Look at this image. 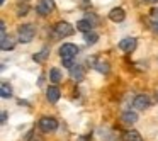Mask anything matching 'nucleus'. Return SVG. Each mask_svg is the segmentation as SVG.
<instances>
[{
  "mask_svg": "<svg viewBox=\"0 0 158 141\" xmlns=\"http://www.w3.org/2000/svg\"><path fill=\"white\" fill-rule=\"evenodd\" d=\"M4 2H5V0H0V4H4Z\"/></svg>",
  "mask_w": 158,
  "mask_h": 141,
  "instance_id": "obj_26",
  "label": "nucleus"
},
{
  "mask_svg": "<svg viewBox=\"0 0 158 141\" xmlns=\"http://www.w3.org/2000/svg\"><path fill=\"white\" fill-rule=\"evenodd\" d=\"M94 68H95L97 72H100V73H109L110 66H109V63H107V61H95Z\"/></svg>",
  "mask_w": 158,
  "mask_h": 141,
  "instance_id": "obj_17",
  "label": "nucleus"
},
{
  "mask_svg": "<svg viewBox=\"0 0 158 141\" xmlns=\"http://www.w3.org/2000/svg\"><path fill=\"white\" fill-rule=\"evenodd\" d=\"M26 2H27V0H26Z\"/></svg>",
  "mask_w": 158,
  "mask_h": 141,
  "instance_id": "obj_28",
  "label": "nucleus"
},
{
  "mask_svg": "<svg viewBox=\"0 0 158 141\" xmlns=\"http://www.w3.org/2000/svg\"><path fill=\"white\" fill-rule=\"evenodd\" d=\"M123 122L124 124H127V126H133V124H136L138 122V114L134 112V110H127V112H124L123 114Z\"/></svg>",
  "mask_w": 158,
  "mask_h": 141,
  "instance_id": "obj_11",
  "label": "nucleus"
},
{
  "mask_svg": "<svg viewBox=\"0 0 158 141\" xmlns=\"http://www.w3.org/2000/svg\"><path fill=\"white\" fill-rule=\"evenodd\" d=\"M138 46V41L136 38H124L119 41V49L121 51H124L126 55H129V53H133L134 49H136Z\"/></svg>",
  "mask_w": 158,
  "mask_h": 141,
  "instance_id": "obj_6",
  "label": "nucleus"
},
{
  "mask_svg": "<svg viewBox=\"0 0 158 141\" xmlns=\"http://www.w3.org/2000/svg\"><path fill=\"white\" fill-rule=\"evenodd\" d=\"M151 17L155 19V21H156L158 19V7H155V9H151Z\"/></svg>",
  "mask_w": 158,
  "mask_h": 141,
  "instance_id": "obj_22",
  "label": "nucleus"
},
{
  "mask_svg": "<svg viewBox=\"0 0 158 141\" xmlns=\"http://www.w3.org/2000/svg\"><path fill=\"white\" fill-rule=\"evenodd\" d=\"M73 32H75V29H73V26L70 24V22L66 21H60L55 24V34L60 36V38H66V36H72Z\"/></svg>",
  "mask_w": 158,
  "mask_h": 141,
  "instance_id": "obj_3",
  "label": "nucleus"
},
{
  "mask_svg": "<svg viewBox=\"0 0 158 141\" xmlns=\"http://www.w3.org/2000/svg\"><path fill=\"white\" fill-rule=\"evenodd\" d=\"M83 39H85L87 44H95V43L99 41V34H95V32H85Z\"/></svg>",
  "mask_w": 158,
  "mask_h": 141,
  "instance_id": "obj_19",
  "label": "nucleus"
},
{
  "mask_svg": "<svg viewBox=\"0 0 158 141\" xmlns=\"http://www.w3.org/2000/svg\"><path fill=\"white\" fill-rule=\"evenodd\" d=\"M144 2H150V4H158V0H144Z\"/></svg>",
  "mask_w": 158,
  "mask_h": 141,
  "instance_id": "obj_25",
  "label": "nucleus"
},
{
  "mask_svg": "<svg viewBox=\"0 0 158 141\" xmlns=\"http://www.w3.org/2000/svg\"><path fill=\"white\" fill-rule=\"evenodd\" d=\"M55 9H56L55 0H39V4L36 5V12H38L39 15H43V17L49 15Z\"/></svg>",
  "mask_w": 158,
  "mask_h": 141,
  "instance_id": "obj_4",
  "label": "nucleus"
},
{
  "mask_svg": "<svg viewBox=\"0 0 158 141\" xmlns=\"http://www.w3.org/2000/svg\"><path fill=\"white\" fill-rule=\"evenodd\" d=\"M27 12H29V5H27V4L19 5V7H17V15H19V17H22V15H27Z\"/></svg>",
  "mask_w": 158,
  "mask_h": 141,
  "instance_id": "obj_20",
  "label": "nucleus"
},
{
  "mask_svg": "<svg viewBox=\"0 0 158 141\" xmlns=\"http://www.w3.org/2000/svg\"><path fill=\"white\" fill-rule=\"evenodd\" d=\"M0 117H2V119H0V121H2V122H5V121H7V112H5V110H4V112H2V116H0Z\"/></svg>",
  "mask_w": 158,
  "mask_h": 141,
  "instance_id": "obj_24",
  "label": "nucleus"
},
{
  "mask_svg": "<svg viewBox=\"0 0 158 141\" xmlns=\"http://www.w3.org/2000/svg\"><path fill=\"white\" fill-rule=\"evenodd\" d=\"M92 27H94V24L89 21V19H82V21L77 22V31L83 32V34H85V32H90Z\"/></svg>",
  "mask_w": 158,
  "mask_h": 141,
  "instance_id": "obj_14",
  "label": "nucleus"
},
{
  "mask_svg": "<svg viewBox=\"0 0 158 141\" xmlns=\"http://www.w3.org/2000/svg\"><path fill=\"white\" fill-rule=\"evenodd\" d=\"M48 56H49V48H43L41 51H38V53H34L32 55V60H34L36 63H44L46 60H48Z\"/></svg>",
  "mask_w": 158,
  "mask_h": 141,
  "instance_id": "obj_13",
  "label": "nucleus"
},
{
  "mask_svg": "<svg viewBox=\"0 0 158 141\" xmlns=\"http://www.w3.org/2000/svg\"><path fill=\"white\" fill-rule=\"evenodd\" d=\"M0 95L4 97V99L12 97V87L9 83H2V87H0Z\"/></svg>",
  "mask_w": 158,
  "mask_h": 141,
  "instance_id": "obj_18",
  "label": "nucleus"
},
{
  "mask_svg": "<svg viewBox=\"0 0 158 141\" xmlns=\"http://www.w3.org/2000/svg\"><path fill=\"white\" fill-rule=\"evenodd\" d=\"M109 19L112 22H123L126 19V12H124L123 7H114L112 10L109 12Z\"/></svg>",
  "mask_w": 158,
  "mask_h": 141,
  "instance_id": "obj_8",
  "label": "nucleus"
},
{
  "mask_svg": "<svg viewBox=\"0 0 158 141\" xmlns=\"http://www.w3.org/2000/svg\"><path fill=\"white\" fill-rule=\"evenodd\" d=\"M123 141H143V138H141V134L138 131L131 129V131H126L123 134Z\"/></svg>",
  "mask_w": 158,
  "mask_h": 141,
  "instance_id": "obj_15",
  "label": "nucleus"
},
{
  "mask_svg": "<svg viewBox=\"0 0 158 141\" xmlns=\"http://www.w3.org/2000/svg\"><path fill=\"white\" fill-rule=\"evenodd\" d=\"M60 95H61V92H60V89H58V87H55V85L49 87V89L46 90V99H48L51 104H56V102H58V100H60Z\"/></svg>",
  "mask_w": 158,
  "mask_h": 141,
  "instance_id": "obj_10",
  "label": "nucleus"
},
{
  "mask_svg": "<svg viewBox=\"0 0 158 141\" xmlns=\"http://www.w3.org/2000/svg\"><path fill=\"white\" fill-rule=\"evenodd\" d=\"M156 100H158V93H156Z\"/></svg>",
  "mask_w": 158,
  "mask_h": 141,
  "instance_id": "obj_27",
  "label": "nucleus"
},
{
  "mask_svg": "<svg viewBox=\"0 0 158 141\" xmlns=\"http://www.w3.org/2000/svg\"><path fill=\"white\" fill-rule=\"evenodd\" d=\"M39 127H41L43 133H53V131L58 129V121L55 117H41L39 119Z\"/></svg>",
  "mask_w": 158,
  "mask_h": 141,
  "instance_id": "obj_5",
  "label": "nucleus"
},
{
  "mask_svg": "<svg viewBox=\"0 0 158 141\" xmlns=\"http://www.w3.org/2000/svg\"><path fill=\"white\" fill-rule=\"evenodd\" d=\"M133 106L136 107V109H148V107H150V97L144 95V93H139V95L134 97Z\"/></svg>",
  "mask_w": 158,
  "mask_h": 141,
  "instance_id": "obj_7",
  "label": "nucleus"
},
{
  "mask_svg": "<svg viewBox=\"0 0 158 141\" xmlns=\"http://www.w3.org/2000/svg\"><path fill=\"white\" fill-rule=\"evenodd\" d=\"M151 29H153L155 32H158V21H153V24H151Z\"/></svg>",
  "mask_w": 158,
  "mask_h": 141,
  "instance_id": "obj_23",
  "label": "nucleus"
},
{
  "mask_svg": "<svg viewBox=\"0 0 158 141\" xmlns=\"http://www.w3.org/2000/svg\"><path fill=\"white\" fill-rule=\"evenodd\" d=\"M14 46H15V41L10 36L0 38V48H2V51H10V49H14Z\"/></svg>",
  "mask_w": 158,
  "mask_h": 141,
  "instance_id": "obj_12",
  "label": "nucleus"
},
{
  "mask_svg": "<svg viewBox=\"0 0 158 141\" xmlns=\"http://www.w3.org/2000/svg\"><path fill=\"white\" fill-rule=\"evenodd\" d=\"M80 48L77 44H73V43H65V44L60 48V56H61V60H73L77 55H78Z\"/></svg>",
  "mask_w": 158,
  "mask_h": 141,
  "instance_id": "obj_2",
  "label": "nucleus"
},
{
  "mask_svg": "<svg viewBox=\"0 0 158 141\" xmlns=\"http://www.w3.org/2000/svg\"><path fill=\"white\" fill-rule=\"evenodd\" d=\"M70 73H72V78L75 80V82H82V80L85 78V70H83L82 65H73L72 68H70Z\"/></svg>",
  "mask_w": 158,
  "mask_h": 141,
  "instance_id": "obj_9",
  "label": "nucleus"
},
{
  "mask_svg": "<svg viewBox=\"0 0 158 141\" xmlns=\"http://www.w3.org/2000/svg\"><path fill=\"white\" fill-rule=\"evenodd\" d=\"M34 36H36L34 24H22V26H19V29H17V41L19 43L27 44V43H31L32 39H34Z\"/></svg>",
  "mask_w": 158,
  "mask_h": 141,
  "instance_id": "obj_1",
  "label": "nucleus"
},
{
  "mask_svg": "<svg viewBox=\"0 0 158 141\" xmlns=\"http://www.w3.org/2000/svg\"><path fill=\"white\" fill-rule=\"evenodd\" d=\"M49 80H51L53 83H60L63 80V73L60 68H51L49 70Z\"/></svg>",
  "mask_w": 158,
  "mask_h": 141,
  "instance_id": "obj_16",
  "label": "nucleus"
},
{
  "mask_svg": "<svg viewBox=\"0 0 158 141\" xmlns=\"http://www.w3.org/2000/svg\"><path fill=\"white\" fill-rule=\"evenodd\" d=\"M61 61H63V66H65V68H72V66L75 65L73 60H61Z\"/></svg>",
  "mask_w": 158,
  "mask_h": 141,
  "instance_id": "obj_21",
  "label": "nucleus"
}]
</instances>
